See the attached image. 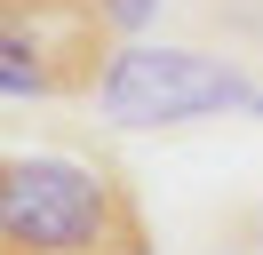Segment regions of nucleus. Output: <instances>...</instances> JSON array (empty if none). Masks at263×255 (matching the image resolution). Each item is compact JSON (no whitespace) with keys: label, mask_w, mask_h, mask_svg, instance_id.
Instances as JSON below:
<instances>
[{"label":"nucleus","mask_w":263,"mask_h":255,"mask_svg":"<svg viewBox=\"0 0 263 255\" xmlns=\"http://www.w3.org/2000/svg\"><path fill=\"white\" fill-rule=\"evenodd\" d=\"M96 16L120 32V40H128V32H144L152 16H160V0H96Z\"/></svg>","instance_id":"nucleus-4"},{"label":"nucleus","mask_w":263,"mask_h":255,"mask_svg":"<svg viewBox=\"0 0 263 255\" xmlns=\"http://www.w3.org/2000/svg\"><path fill=\"white\" fill-rule=\"evenodd\" d=\"M247 112H263V88H255V104H247Z\"/></svg>","instance_id":"nucleus-5"},{"label":"nucleus","mask_w":263,"mask_h":255,"mask_svg":"<svg viewBox=\"0 0 263 255\" xmlns=\"http://www.w3.org/2000/svg\"><path fill=\"white\" fill-rule=\"evenodd\" d=\"M88 104H96L104 128H183V120H215V112H247L255 104V80L231 56L120 40Z\"/></svg>","instance_id":"nucleus-2"},{"label":"nucleus","mask_w":263,"mask_h":255,"mask_svg":"<svg viewBox=\"0 0 263 255\" xmlns=\"http://www.w3.org/2000/svg\"><path fill=\"white\" fill-rule=\"evenodd\" d=\"M120 32L96 16V0H8L0 16V96L48 104V96H96Z\"/></svg>","instance_id":"nucleus-3"},{"label":"nucleus","mask_w":263,"mask_h":255,"mask_svg":"<svg viewBox=\"0 0 263 255\" xmlns=\"http://www.w3.org/2000/svg\"><path fill=\"white\" fill-rule=\"evenodd\" d=\"M128 223H144V207L96 159L8 152L0 168V255H112Z\"/></svg>","instance_id":"nucleus-1"}]
</instances>
